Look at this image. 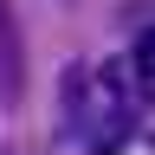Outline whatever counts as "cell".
<instances>
[{
    "label": "cell",
    "mask_w": 155,
    "mask_h": 155,
    "mask_svg": "<svg viewBox=\"0 0 155 155\" xmlns=\"http://www.w3.org/2000/svg\"><path fill=\"white\" fill-rule=\"evenodd\" d=\"M26 97V32H19L13 7H0V110Z\"/></svg>",
    "instance_id": "obj_1"
}]
</instances>
